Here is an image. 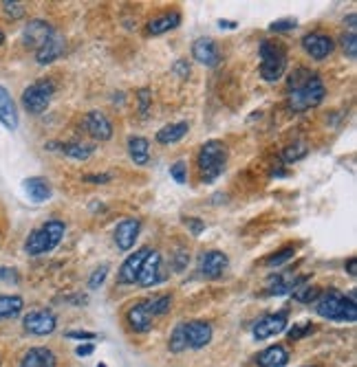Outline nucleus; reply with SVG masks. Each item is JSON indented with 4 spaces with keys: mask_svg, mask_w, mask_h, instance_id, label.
Returning a JSON list of instances; mask_svg holds the SVG:
<instances>
[{
    "mask_svg": "<svg viewBox=\"0 0 357 367\" xmlns=\"http://www.w3.org/2000/svg\"><path fill=\"white\" fill-rule=\"evenodd\" d=\"M342 48H344V53H346L349 60L357 58V36H355V31H349L342 36Z\"/></svg>",
    "mask_w": 357,
    "mask_h": 367,
    "instance_id": "4c0bfd02",
    "label": "nucleus"
},
{
    "mask_svg": "<svg viewBox=\"0 0 357 367\" xmlns=\"http://www.w3.org/2000/svg\"><path fill=\"white\" fill-rule=\"evenodd\" d=\"M97 367H106V363H100V365H97Z\"/></svg>",
    "mask_w": 357,
    "mask_h": 367,
    "instance_id": "5fc2aeb1",
    "label": "nucleus"
},
{
    "mask_svg": "<svg viewBox=\"0 0 357 367\" xmlns=\"http://www.w3.org/2000/svg\"><path fill=\"white\" fill-rule=\"evenodd\" d=\"M56 33V29L48 25L46 20H29L22 29V42L27 48H34V51H38V48L51 38Z\"/></svg>",
    "mask_w": 357,
    "mask_h": 367,
    "instance_id": "1a4fd4ad",
    "label": "nucleus"
},
{
    "mask_svg": "<svg viewBox=\"0 0 357 367\" xmlns=\"http://www.w3.org/2000/svg\"><path fill=\"white\" fill-rule=\"evenodd\" d=\"M67 337L69 339H79V341H93V339H97L95 332H86V330H69Z\"/></svg>",
    "mask_w": 357,
    "mask_h": 367,
    "instance_id": "a18cd8bd",
    "label": "nucleus"
},
{
    "mask_svg": "<svg viewBox=\"0 0 357 367\" xmlns=\"http://www.w3.org/2000/svg\"><path fill=\"white\" fill-rule=\"evenodd\" d=\"M197 168L203 182L216 180L227 168V147L219 139H209L201 145L197 156Z\"/></svg>",
    "mask_w": 357,
    "mask_h": 367,
    "instance_id": "20e7f679",
    "label": "nucleus"
},
{
    "mask_svg": "<svg viewBox=\"0 0 357 367\" xmlns=\"http://www.w3.org/2000/svg\"><path fill=\"white\" fill-rule=\"evenodd\" d=\"M172 73H174L176 77L186 79V77L190 75V64H188V60H176V62L172 64Z\"/></svg>",
    "mask_w": 357,
    "mask_h": 367,
    "instance_id": "c03bdc74",
    "label": "nucleus"
},
{
    "mask_svg": "<svg viewBox=\"0 0 357 367\" xmlns=\"http://www.w3.org/2000/svg\"><path fill=\"white\" fill-rule=\"evenodd\" d=\"M306 277H296L294 273H278L267 279V293L269 295H291L298 283Z\"/></svg>",
    "mask_w": 357,
    "mask_h": 367,
    "instance_id": "4be33fe9",
    "label": "nucleus"
},
{
    "mask_svg": "<svg viewBox=\"0 0 357 367\" xmlns=\"http://www.w3.org/2000/svg\"><path fill=\"white\" fill-rule=\"evenodd\" d=\"M84 128L95 141H108L112 137V124H110L108 116L100 110H91L84 116Z\"/></svg>",
    "mask_w": 357,
    "mask_h": 367,
    "instance_id": "4468645a",
    "label": "nucleus"
},
{
    "mask_svg": "<svg viewBox=\"0 0 357 367\" xmlns=\"http://www.w3.org/2000/svg\"><path fill=\"white\" fill-rule=\"evenodd\" d=\"M355 269H357V260H355V258H349V262H346V271H349L351 277H355V273H357Z\"/></svg>",
    "mask_w": 357,
    "mask_h": 367,
    "instance_id": "8fccbe9b",
    "label": "nucleus"
},
{
    "mask_svg": "<svg viewBox=\"0 0 357 367\" xmlns=\"http://www.w3.org/2000/svg\"><path fill=\"white\" fill-rule=\"evenodd\" d=\"M258 367H287L289 365V352L283 345H269L256 356Z\"/></svg>",
    "mask_w": 357,
    "mask_h": 367,
    "instance_id": "5701e85b",
    "label": "nucleus"
},
{
    "mask_svg": "<svg viewBox=\"0 0 357 367\" xmlns=\"http://www.w3.org/2000/svg\"><path fill=\"white\" fill-rule=\"evenodd\" d=\"M285 328H287V314L275 312V314L263 316V319L254 326L252 332H254L256 341H265L269 337H275V335H280V332H285Z\"/></svg>",
    "mask_w": 357,
    "mask_h": 367,
    "instance_id": "ddd939ff",
    "label": "nucleus"
},
{
    "mask_svg": "<svg viewBox=\"0 0 357 367\" xmlns=\"http://www.w3.org/2000/svg\"><path fill=\"white\" fill-rule=\"evenodd\" d=\"M183 332H186V343L192 349H201L205 347L209 341H212V326L207 321H188L183 323Z\"/></svg>",
    "mask_w": 357,
    "mask_h": 367,
    "instance_id": "2eb2a0df",
    "label": "nucleus"
},
{
    "mask_svg": "<svg viewBox=\"0 0 357 367\" xmlns=\"http://www.w3.org/2000/svg\"><path fill=\"white\" fill-rule=\"evenodd\" d=\"M324 95H327V88H324V81L320 79V75L298 69L289 77L287 106L291 112H304L309 108L320 106L324 102Z\"/></svg>",
    "mask_w": 357,
    "mask_h": 367,
    "instance_id": "f257e3e1",
    "label": "nucleus"
},
{
    "mask_svg": "<svg viewBox=\"0 0 357 367\" xmlns=\"http://www.w3.org/2000/svg\"><path fill=\"white\" fill-rule=\"evenodd\" d=\"M320 288L318 286H311V283H306V279H302L298 286L294 288V299L296 302H300V304H311V302H316V299L320 297Z\"/></svg>",
    "mask_w": 357,
    "mask_h": 367,
    "instance_id": "c756f323",
    "label": "nucleus"
},
{
    "mask_svg": "<svg viewBox=\"0 0 357 367\" xmlns=\"http://www.w3.org/2000/svg\"><path fill=\"white\" fill-rule=\"evenodd\" d=\"M5 40H7V38H5V31H3V29H0V46H3V44H5Z\"/></svg>",
    "mask_w": 357,
    "mask_h": 367,
    "instance_id": "864d4df0",
    "label": "nucleus"
},
{
    "mask_svg": "<svg viewBox=\"0 0 357 367\" xmlns=\"http://www.w3.org/2000/svg\"><path fill=\"white\" fill-rule=\"evenodd\" d=\"M188 121H178V124H170V126H164L159 132H157V143L161 145H170V143H176L181 141L186 135H188Z\"/></svg>",
    "mask_w": 357,
    "mask_h": 367,
    "instance_id": "cd10ccee",
    "label": "nucleus"
},
{
    "mask_svg": "<svg viewBox=\"0 0 357 367\" xmlns=\"http://www.w3.org/2000/svg\"><path fill=\"white\" fill-rule=\"evenodd\" d=\"M192 58L203 66H209V69H214V66L221 62L219 48H216L214 40H209V38H201L192 44Z\"/></svg>",
    "mask_w": 357,
    "mask_h": 367,
    "instance_id": "6ab92c4d",
    "label": "nucleus"
},
{
    "mask_svg": "<svg viewBox=\"0 0 357 367\" xmlns=\"http://www.w3.org/2000/svg\"><path fill=\"white\" fill-rule=\"evenodd\" d=\"M150 251H152V248L143 246V248H139V251H135L133 255H128L126 262L119 266L117 281H119V283H135L137 277H139V271H141V264H143L145 258H148Z\"/></svg>",
    "mask_w": 357,
    "mask_h": 367,
    "instance_id": "dca6fc26",
    "label": "nucleus"
},
{
    "mask_svg": "<svg viewBox=\"0 0 357 367\" xmlns=\"http://www.w3.org/2000/svg\"><path fill=\"white\" fill-rule=\"evenodd\" d=\"M22 326H25V330L29 332V335L46 337V335H51V332H56L58 319H56V314L51 310H46V308L44 310H31L29 314H25Z\"/></svg>",
    "mask_w": 357,
    "mask_h": 367,
    "instance_id": "0eeeda50",
    "label": "nucleus"
},
{
    "mask_svg": "<svg viewBox=\"0 0 357 367\" xmlns=\"http://www.w3.org/2000/svg\"><path fill=\"white\" fill-rule=\"evenodd\" d=\"M0 279H5L9 283H18L20 277L15 273V269H7V266H0Z\"/></svg>",
    "mask_w": 357,
    "mask_h": 367,
    "instance_id": "de8ad7c7",
    "label": "nucleus"
},
{
    "mask_svg": "<svg viewBox=\"0 0 357 367\" xmlns=\"http://www.w3.org/2000/svg\"><path fill=\"white\" fill-rule=\"evenodd\" d=\"M164 279H166V273L161 271V253L159 251H150L148 258H145L143 264H141V271H139L137 281L141 283V286L150 288V286H157V283H161Z\"/></svg>",
    "mask_w": 357,
    "mask_h": 367,
    "instance_id": "9b49d317",
    "label": "nucleus"
},
{
    "mask_svg": "<svg viewBox=\"0 0 357 367\" xmlns=\"http://www.w3.org/2000/svg\"><path fill=\"white\" fill-rule=\"evenodd\" d=\"M258 53H261V77L265 81H278L287 71V48L280 42L263 40Z\"/></svg>",
    "mask_w": 357,
    "mask_h": 367,
    "instance_id": "39448f33",
    "label": "nucleus"
},
{
    "mask_svg": "<svg viewBox=\"0 0 357 367\" xmlns=\"http://www.w3.org/2000/svg\"><path fill=\"white\" fill-rule=\"evenodd\" d=\"M170 308H172V295H159V297H155L148 302V310H150L152 316L166 314V312H170Z\"/></svg>",
    "mask_w": 357,
    "mask_h": 367,
    "instance_id": "2f4dec72",
    "label": "nucleus"
},
{
    "mask_svg": "<svg viewBox=\"0 0 357 367\" xmlns=\"http://www.w3.org/2000/svg\"><path fill=\"white\" fill-rule=\"evenodd\" d=\"M22 187H25L27 196L34 200V203H44V200L51 198V185H48L46 178L31 176L22 182Z\"/></svg>",
    "mask_w": 357,
    "mask_h": 367,
    "instance_id": "b1692460",
    "label": "nucleus"
},
{
    "mask_svg": "<svg viewBox=\"0 0 357 367\" xmlns=\"http://www.w3.org/2000/svg\"><path fill=\"white\" fill-rule=\"evenodd\" d=\"M316 312L329 321H349L353 323L357 319V306L346 295H342L335 288H329L320 293L316 299Z\"/></svg>",
    "mask_w": 357,
    "mask_h": 367,
    "instance_id": "7ed1b4c3",
    "label": "nucleus"
},
{
    "mask_svg": "<svg viewBox=\"0 0 357 367\" xmlns=\"http://www.w3.org/2000/svg\"><path fill=\"white\" fill-rule=\"evenodd\" d=\"M84 182H91V185H104V182H110L112 176L110 174H86L82 178Z\"/></svg>",
    "mask_w": 357,
    "mask_h": 367,
    "instance_id": "49530a36",
    "label": "nucleus"
},
{
    "mask_svg": "<svg viewBox=\"0 0 357 367\" xmlns=\"http://www.w3.org/2000/svg\"><path fill=\"white\" fill-rule=\"evenodd\" d=\"M128 154H131L135 165H148L150 163V143L143 137H131L128 139Z\"/></svg>",
    "mask_w": 357,
    "mask_h": 367,
    "instance_id": "bb28decb",
    "label": "nucleus"
},
{
    "mask_svg": "<svg viewBox=\"0 0 357 367\" xmlns=\"http://www.w3.org/2000/svg\"><path fill=\"white\" fill-rule=\"evenodd\" d=\"M227 266H230V258H227L223 251H205L199 258V273L205 279H219Z\"/></svg>",
    "mask_w": 357,
    "mask_h": 367,
    "instance_id": "9d476101",
    "label": "nucleus"
},
{
    "mask_svg": "<svg viewBox=\"0 0 357 367\" xmlns=\"http://www.w3.org/2000/svg\"><path fill=\"white\" fill-rule=\"evenodd\" d=\"M219 27L221 29H236V22H232V20H219Z\"/></svg>",
    "mask_w": 357,
    "mask_h": 367,
    "instance_id": "3c124183",
    "label": "nucleus"
},
{
    "mask_svg": "<svg viewBox=\"0 0 357 367\" xmlns=\"http://www.w3.org/2000/svg\"><path fill=\"white\" fill-rule=\"evenodd\" d=\"M56 95V84L51 79H38L22 91V106L29 114H42Z\"/></svg>",
    "mask_w": 357,
    "mask_h": 367,
    "instance_id": "423d86ee",
    "label": "nucleus"
},
{
    "mask_svg": "<svg viewBox=\"0 0 357 367\" xmlns=\"http://www.w3.org/2000/svg\"><path fill=\"white\" fill-rule=\"evenodd\" d=\"M294 255H296V248H294V246H283L280 251L271 253V255L265 260V266H280V264L289 262Z\"/></svg>",
    "mask_w": 357,
    "mask_h": 367,
    "instance_id": "72a5a7b5",
    "label": "nucleus"
},
{
    "mask_svg": "<svg viewBox=\"0 0 357 367\" xmlns=\"http://www.w3.org/2000/svg\"><path fill=\"white\" fill-rule=\"evenodd\" d=\"M346 22H349V31H355V13H349Z\"/></svg>",
    "mask_w": 357,
    "mask_h": 367,
    "instance_id": "603ef678",
    "label": "nucleus"
},
{
    "mask_svg": "<svg viewBox=\"0 0 357 367\" xmlns=\"http://www.w3.org/2000/svg\"><path fill=\"white\" fill-rule=\"evenodd\" d=\"M25 308V302L20 295H3L0 297V319H11L18 316Z\"/></svg>",
    "mask_w": 357,
    "mask_h": 367,
    "instance_id": "c85d7f7f",
    "label": "nucleus"
},
{
    "mask_svg": "<svg viewBox=\"0 0 357 367\" xmlns=\"http://www.w3.org/2000/svg\"><path fill=\"white\" fill-rule=\"evenodd\" d=\"M137 102H139V112H141V116H145V114H148L150 102H152L150 91H148V88H141V91L137 93Z\"/></svg>",
    "mask_w": 357,
    "mask_h": 367,
    "instance_id": "37998d69",
    "label": "nucleus"
},
{
    "mask_svg": "<svg viewBox=\"0 0 357 367\" xmlns=\"http://www.w3.org/2000/svg\"><path fill=\"white\" fill-rule=\"evenodd\" d=\"M190 264V253L186 251V248H178V251L172 253V260H170V266L174 273H183L188 269Z\"/></svg>",
    "mask_w": 357,
    "mask_h": 367,
    "instance_id": "f704fd0d",
    "label": "nucleus"
},
{
    "mask_svg": "<svg viewBox=\"0 0 357 367\" xmlns=\"http://www.w3.org/2000/svg\"><path fill=\"white\" fill-rule=\"evenodd\" d=\"M302 48L306 51V55H311V60H327L333 48H335V42L331 36H327V33H306V36L302 38Z\"/></svg>",
    "mask_w": 357,
    "mask_h": 367,
    "instance_id": "6e6552de",
    "label": "nucleus"
},
{
    "mask_svg": "<svg viewBox=\"0 0 357 367\" xmlns=\"http://www.w3.org/2000/svg\"><path fill=\"white\" fill-rule=\"evenodd\" d=\"M298 27V22L294 18H283V20H275L269 25V31L273 33H283V31H294Z\"/></svg>",
    "mask_w": 357,
    "mask_h": 367,
    "instance_id": "79ce46f5",
    "label": "nucleus"
},
{
    "mask_svg": "<svg viewBox=\"0 0 357 367\" xmlns=\"http://www.w3.org/2000/svg\"><path fill=\"white\" fill-rule=\"evenodd\" d=\"M18 367H58V359L48 347H31L25 352Z\"/></svg>",
    "mask_w": 357,
    "mask_h": 367,
    "instance_id": "412c9836",
    "label": "nucleus"
},
{
    "mask_svg": "<svg viewBox=\"0 0 357 367\" xmlns=\"http://www.w3.org/2000/svg\"><path fill=\"white\" fill-rule=\"evenodd\" d=\"M64 51H67V42H64V38L60 36V33L56 31L51 38H48L38 51H36V62L38 64H51L56 60H60L64 55Z\"/></svg>",
    "mask_w": 357,
    "mask_h": 367,
    "instance_id": "f3484780",
    "label": "nucleus"
},
{
    "mask_svg": "<svg viewBox=\"0 0 357 367\" xmlns=\"http://www.w3.org/2000/svg\"><path fill=\"white\" fill-rule=\"evenodd\" d=\"M178 25H181V13H178V11H168V13L159 15V18L148 22V33H150V36H161V33H168V31L176 29Z\"/></svg>",
    "mask_w": 357,
    "mask_h": 367,
    "instance_id": "a878e982",
    "label": "nucleus"
},
{
    "mask_svg": "<svg viewBox=\"0 0 357 367\" xmlns=\"http://www.w3.org/2000/svg\"><path fill=\"white\" fill-rule=\"evenodd\" d=\"M3 11H5L7 18H11V20H20L22 15L27 13V7H25L22 3H9V0H5V3H3Z\"/></svg>",
    "mask_w": 357,
    "mask_h": 367,
    "instance_id": "e433bc0d",
    "label": "nucleus"
},
{
    "mask_svg": "<svg viewBox=\"0 0 357 367\" xmlns=\"http://www.w3.org/2000/svg\"><path fill=\"white\" fill-rule=\"evenodd\" d=\"M0 124H3L9 132L18 130L20 116H18V108H15L13 97L9 95V91L0 84Z\"/></svg>",
    "mask_w": 357,
    "mask_h": 367,
    "instance_id": "a211bd4d",
    "label": "nucleus"
},
{
    "mask_svg": "<svg viewBox=\"0 0 357 367\" xmlns=\"http://www.w3.org/2000/svg\"><path fill=\"white\" fill-rule=\"evenodd\" d=\"M106 275H108V266H106V264H102L100 269H95V271H93V275L89 277V288H91V291L100 288L102 283H104V279H106Z\"/></svg>",
    "mask_w": 357,
    "mask_h": 367,
    "instance_id": "ea45409f",
    "label": "nucleus"
},
{
    "mask_svg": "<svg viewBox=\"0 0 357 367\" xmlns=\"http://www.w3.org/2000/svg\"><path fill=\"white\" fill-rule=\"evenodd\" d=\"M64 233H67V225L62 220H46L38 229H34L25 240V253L31 258H38L44 253H51L53 248L62 242Z\"/></svg>",
    "mask_w": 357,
    "mask_h": 367,
    "instance_id": "f03ea898",
    "label": "nucleus"
},
{
    "mask_svg": "<svg viewBox=\"0 0 357 367\" xmlns=\"http://www.w3.org/2000/svg\"><path fill=\"white\" fill-rule=\"evenodd\" d=\"M93 349H95V347H93L91 343H84V345H77V347H75V354H77V356H91Z\"/></svg>",
    "mask_w": 357,
    "mask_h": 367,
    "instance_id": "09e8293b",
    "label": "nucleus"
},
{
    "mask_svg": "<svg viewBox=\"0 0 357 367\" xmlns=\"http://www.w3.org/2000/svg\"><path fill=\"white\" fill-rule=\"evenodd\" d=\"M306 154H309V147H306V143H291V145L283 147L280 159L285 163H296V161L304 159Z\"/></svg>",
    "mask_w": 357,
    "mask_h": 367,
    "instance_id": "7c9ffc66",
    "label": "nucleus"
},
{
    "mask_svg": "<svg viewBox=\"0 0 357 367\" xmlns=\"http://www.w3.org/2000/svg\"><path fill=\"white\" fill-rule=\"evenodd\" d=\"M126 321L135 332H150L152 330V314L148 310V302H139L131 306V310L126 312Z\"/></svg>",
    "mask_w": 357,
    "mask_h": 367,
    "instance_id": "aec40b11",
    "label": "nucleus"
},
{
    "mask_svg": "<svg viewBox=\"0 0 357 367\" xmlns=\"http://www.w3.org/2000/svg\"><path fill=\"white\" fill-rule=\"evenodd\" d=\"M168 347H170V352H174V354L183 352V349L188 347V343H186V332H183V323H178V326L172 330L170 341H168Z\"/></svg>",
    "mask_w": 357,
    "mask_h": 367,
    "instance_id": "473e14b6",
    "label": "nucleus"
},
{
    "mask_svg": "<svg viewBox=\"0 0 357 367\" xmlns=\"http://www.w3.org/2000/svg\"><path fill=\"white\" fill-rule=\"evenodd\" d=\"M46 149H60L64 156L73 161H86L95 152V147L89 143H48Z\"/></svg>",
    "mask_w": 357,
    "mask_h": 367,
    "instance_id": "393cba45",
    "label": "nucleus"
},
{
    "mask_svg": "<svg viewBox=\"0 0 357 367\" xmlns=\"http://www.w3.org/2000/svg\"><path fill=\"white\" fill-rule=\"evenodd\" d=\"M313 330H316V328H313L311 323H306V321L294 323V328L289 330V341H300V339H304V337H309Z\"/></svg>",
    "mask_w": 357,
    "mask_h": 367,
    "instance_id": "c9c22d12",
    "label": "nucleus"
},
{
    "mask_svg": "<svg viewBox=\"0 0 357 367\" xmlns=\"http://www.w3.org/2000/svg\"><path fill=\"white\" fill-rule=\"evenodd\" d=\"M181 222L190 229L192 236H201V233L205 231V222L201 218H194V215H183Z\"/></svg>",
    "mask_w": 357,
    "mask_h": 367,
    "instance_id": "a19ab883",
    "label": "nucleus"
},
{
    "mask_svg": "<svg viewBox=\"0 0 357 367\" xmlns=\"http://www.w3.org/2000/svg\"><path fill=\"white\" fill-rule=\"evenodd\" d=\"M139 231H141V222L139 218H124L117 227L112 238H115V244L119 251H131L135 246L137 238H139Z\"/></svg>",
    "mask_w": 357,
    "mask_h": 367,
    "instance_id": "f8f14e48",
    "label": "nucleus"
},
{
    "mask_svg": "<svg viewBox=\"0 0 357 367\" xmlns=\"http://www.w3.org/2000/svg\"><path fill=\"white\" fill-rule=\"evenodd\" d=\"M170 176L174 178V182H178V185H186V180H188V165L183 161H176L174 165H170Z\"/></svg>",
    "mask_w": 357,
    "mask_h": 367,
    "instance_id": "58836bf2",
    "label": "nucleus"
}]
</instances>
